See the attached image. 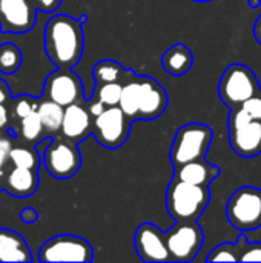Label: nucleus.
Instances as JSON below:
<instances>
[{"instance_id":"4468645a","label":"nucleus","mask_w":261,"mask_h":263,"mask_svg":"<svg viewBox=\"0 0 261 263\" xmlns=\"http://www.w3.org/2000/svg\"><path fill=\"white\" fill-rule=\"evenodd\" d=\"M166 108V89L152 77L138 76V120H155Z\"/></svg>"},{"instance_id":"f03ea898","label":"nucleus","mask_w":261,"mask_h":263,"mask_svg":"<svg viewBox=\"0 0 261 263\" xmlns=\"http://www.w3.org/2000/svg\"><path fill=\"white\" fill-rule=\"evenodd\" d=\"M211 202L209 186L174 177L166 191V208L175 222H197Z\"/></svg>"},{"instance_id":"5701e85b","label":"nucleus","mask_w":261,"mask_h":263,"mask_svg":"<svg viewBox=\"0 0 261 263\" xmlns=\"http://www.w3.org/2000/svg\"><path fill=\"white\" fill-rule=\"evenodd\" d=\"M22 139L28 143L37 145L38 142L43 140V137H46L45 134V128L42 123V119L37 112V109H34L32 112H29L26 117L20 119V134Z\"/></svg>"},{"instance_id":"2eb2a0df","label":"nucleus","mask_w":261,"mask_h":263,"mask_svg":"<svg viewBox=\"0 0 261 263\" xmlns=\"http://www.w3.org/2000/svg\"><path fill=\"white\" fill-rule=\"evenodd\" d=\"M92 122L94 117L89 112L88 103L85 100L75 102L65 108L60 134L74 143H80L92 134Z\"/></svg>"},{"instance_id":"f8f14e48","label":"nucleus","mask_w":261,"mask_h":263,"mask_svg":"<svg viewBox=\"0 0 261 263\" xmlns=\"http://www.w3.org/2000/svg\"><path fill=\"white\" fill-rule=\"evenodd\" d=\"M34 0H0V31L3 34H25L37 20Z\"/></svg>"},{"instance_id":"aec40b11","label":"nucleus","mask_w":261,"mask_h":263,"mask_svg":"<svg viewBox=\"0 0 261 263\" xmlns=\"http://www.w3.org/2000/svg\"><path fill=\"white\" fill-rule=\"evenodd\" d=\"M37 112L42 119L46 137L48 136H57L62 131L65 106H62V105L49 100V99H43L37 105Z\"/></svg>"},{"instance_id":"4c0bfd02","label":"nucleus","mask_w":261,"mask_h":263,"mask_svg":"<svg viewBox=\"0 0 261 263\" xmlns=\"http://www.w3.org/2000/svg\"><path fill=\"white\" fill-rule=\"evenodd\" d=\"M3 179H5V176H3V170H0V183L3 182Z\"/></svg>"},{"instance_id":"473e14b6","label":"nucleus","mask_w":261,"mask_h":263,"mask_svg":"<svg viewBox=\"0 0 261 263\" xmlns=\"http://www.w3.org/2000/svg\"><path fill=\"white\" fill-rule=\"evenodd\" d=\"M37 219H38V214H37V211H35L34 208L26 206V208H23L22 213H20V220H22L23 223H26V225H31V223L37 222Z\"/></svg>"},{"instance_id":"a878e982","label":"nucleus","mask_w":261,"mask_h":263,"mask_svg":"<svg viewBox=\"0 0 261 263\" xmlns=\"http://www.w3.org/2000/svg\"><path fill=\"white\" fill-rule=\"evenodd\" d=\"M122 91H123V82L103 83V85H95L94 94L91 97L98 99L106 106H117L120 103Z\"/></svg>"},{"instance_id":"6ab92c4d","label":"nucleus","mask_w":261,"mask_h":263,"mask_svg":"<svg viewBox=\"0 0 261 263\" xmlns=\"http://www.w3.org/2000/svg\"><path fill=\"white\" fill-rule=\"evenodd\" d=\"M194 63V55L191 49L183 43H175L169 46L162 55V66L163 69L174 77L185 76Z\"/></svg>"},{"instance_id":"9d476101","label":"nucleus","mask_w":261,"mask_h":263,"mask_svg":"<svg viewBox=\"0 0 261 263\" xmlns=\"http://www.w3.org/2000/svg\"><path fill=\"white\" fill-rule=\"evenodd\" d=\"M165 236L171 262H192L205 242L203 231L197 222H177Z\"/></svg>"},{"instance_id":"423d86ee","label":"nucleus","mask_w":261,"mask_h":263,"mask_svg":"<svg viewBox=\"0 0 261 263\" xmlns=\"http://www.w3.org/2000/svg\"><path fill=\"white\" fill-rule=\"evenodd\" d=\"M229 223L240 231H254L261 227V190L242 186L235 190L226 205Z\"/></svg>"},{"instance_id":"c756f323","label":"nucleus","mask_w":261,"mask_h":263,"mask_svg":"<svg viewBox=\"0 0 261 263\" xmlns=\"http://www.w3.org/2000/svg\"><path fill=\"white\" fill-rule=\"evenodd\" d=\"M242 108L255 120H261V91L257 92L255 96H252L251 99H248Z\"/></svg>"},{"instance_id":"cd10ccee","label":"nucleus","mask_w":261,"mask_h":263,"mask_svg":"<svg viewBox=\"0 0 261 263\" xmlns=\"http://www.w3.org/2000/svg\"><path fill=\"white\" fill-rule=\"evenodd\" d=\"M206 262H238L237 243H222L215 247L208 256Z\"/></svg>"},{"instance_id":"f3484780","label":"nucleus","mask_w":261,"mask_h":263,"mask_svg":"<svg viewBox=\"0 0 261 263\" xmlns=\"http://www.w3.org/2000/svg\"><path fill=\"white\" fill-rule=\"evenodd\" d=\"M38 186L37 171L29 168L12 166L3 179V190L14 197H28Z\"/></svg>"},{"instance_id":"1a4fd4ad","label":"nucleus","mask_w":261,"mask_h":263,"mask_svg":"<svg viewBox=\"0 0 261 263\" xmlns=\"http://www.w3.org/2000/svg\"><path fill=\"white\" fill-rule=\"evenodd\" d=\"M40 262H92L94 250L89 242L78 236L62 234L46 240L40 250Z\"/></svg>"},{"instance_id":"58836bf2","label":"nucleus","mask_w":261,"mask_h":263,"mask_svg":"<svg viewBox=\"0 0 261 263\" xmlns=\"http://www.w3.org/2000/svg\"><path fill=\"white\" fill-rule=\"evenodd\" d=\"M194 2H211V0H194Z\"/></svg>"},{"instance_id":"6e6552de","label":"nucleus","mask_w":261,"mask_h":263,"mask_svg":"<svg viewBox=\"0 0 261 263\" xmlns=\"http://www.w3.org/2000/svg\"><path fill=\"white\" fill-rule=\"evenodd\" d=\"M131 123L132 120L122 111L118 105L108 106L102 114L94 117L92 134L102 146L108 149H117L129 139Z\"/></svg>"},{"instance_id":"0eeeda50","label":"nucleus","mask_w":261,"mask_h":263,"mask_svg":"<svg viewBox=\"0 0 261 263\" xmlns=\"http://www.w3.org/2000/svg\"><path fill=\"white\" fill-rule=\"evenodd\" d=\"M42 165L54 179L66 180L74 177L82 166V156L77 143L63 136L52 137L42 154Z\"/></svg>"},{"instance_id":"20e7f679","label":"nucleus","mask_w":261,"mask_h":263,"mask_svg":"<svg viewBox=\"0 0 261 263\" xmlns=\"http://www.w3.org/2000/svg\"><path fill=\"white\" fill-rule=\"evenodd\" d=\"M260 91L255 72L242 63L229 65L218 83V97L231 109L240 108L248 99Z\"/></svg>"},{"instance_id":"f257e3e1","label":"nucleus","mask_w":261,"mask_h":263,"mask_svg":"<svg viewBox=\"0 0 261 263\" xmlns=\"http://www.w3.org/2000/svg\"><path fill=\"white\" fill-rule=\"evenodd\" d=\"M83 18L68 14L51 15L45 25V52L57 68H74L83 54Z\"/></svg>"},{"instance_id":"e433bc0d","label":"nucleus","mask_w":261,"mask_h":263,"mask_svg":"<svg viewBox=\"0 0 261 263\" xmlns=\"http://www.w3.org/2000/svg\"><path fill=\"white\" fill-rule=\"evenodd\" d=\"M261 0H249V5H251V8H257L258 5H260Z\"/></svg>"},{"instance_id":"f704fd0d","label":"nucleus","mask_w":261,"mask_h":263,"mask_svg":"<svg viewBox=\"0 0 261 263\" xmlns=\"http://www.w3.org/2000/svg\"><path fill=\"white\" fill-rule=\"evenodd\" d=\"M8 125H9V112H8V108H6V105H2L0 103V131L6 129Z\"/></svg>"},{"instance_id":"a211bd4d","label":"nucleus","mask_w":261,"mask_h":263,"mask_svg":"<svg viewBox=\"0 0 261 263\" xmlns=\"http://www.w3.org/2000/svg\"><path fill=\"white\" fill-rule=\"evenodd\" d=\"M25 239L11 230L0 228V262H32Z\"/></svg>"},{"instance_id":"2f4dec72","label":"nucleus","mask_w":261,"mask_h":263,"mask_svg":"<svg viewBox=\"0 0 261 263\" xmlns=\"http://www.w3.org/2000/svg\"><path fill=\"white\" fill-rule=\"evenodd\" d=\"M34 3L40 12L49 14V12H54L60 6L62 0H34Z\"/></svg>"},{"instance_id":"39448f33","label":"nucleus","mask_w":261,"mask_h":263,"mask_svg":"<svg viewBox=\"0 0 261 263\" xmlns=\"http://www.w3.org/2000/svg\"><path fill=\"white\" fill-rule=\"evenodd\" d=\"M229 143L232 151L245 159L261 154V120L252 119L242 106L231 109Z\"/></svg>"},{"instance_id":"72a5a7b5","label":"nucleus","mask_w":261,"mask_h":263,"mask_svg":"<svg viewBox=\"0 0 261 263\" xmlns=\"http://www.w3.org/2000/svg\"><path fill=\"white\" fill-rule=\"evenodd\" d=\"M9 99H11V89H9L8 83L3 79H0V103L6 105Z\"/></svg>"},{"instance_id":"ddd939ff","label":"nucleus","mask_w":261,"mask_h":263,"mask_svg":"<svg viewBox=\"0 0 261 263\" xmlns=\"http://www.w3.org/2000/svg\"><path fill=\"white\" fill-rule=\"evenodd\" d=\"M134 248L143 262H171L165 233L154 223H142L134 234Z\"/></svg>"},{"instance_id":"412c9836","label":"nucleus","mask_w":261,"mask_h":263,"mask_svg":"<svg viewBox=\"0 0 261 263\" xmlns=\"http://www.w3.org/2000/svg\"><path fill=\"white\" fill-rule=\"evenodd\" d=\"M131 72L132 69H126L118 62L109 60V59L97 62L92 68V77H94L95 85L125 82L131 76Z\"/></svg>"},{"instance_id":"c85d7f7f","label":"nucleus","mask_w":261,"mask_h":263,"mask_svg":"<svg viewBox=\"0 0 261 263\" xmlns=\"http://www.w3.org/2000/svg\"><path fill=\"white\" fill-rule=\"evenodd\" d=\"M40 100H34L28 96H22L18 97L17 100H14V116L15 119H23L26 117L29 112H32L34 109H37V105H38Z\"/></svg>"},{"instance_id":"9b49d317","label":"nucleus","mask_w":261,"mask_h":263,"mask_svg":"<svg viewBox=\"0 0 261 263\" xmlns=\"http://www.w3.org/2000/svg\"><path fill=\"white\" fill-rule=\"evenodd\" d=\"M43 94L45 99H49L65 108L85 100L83 83L72 68H57L52 71L45 80Z\"/></svg>"},{"instance_id":"7c9ffc66","label":"nucleus","mask_w":261,"mask_h":263,"mask_svg":"<svg viewBox=\"0 0 261 263\" xmlns=\"http://www.w3.org/2000/svg\"><path fill=\"white\" fill-rule=\"evenodd\" d=\"M12 139L14 137H0V170L9 162V153L12 149Z\"/></svg>"},{"instance_id":"b1692460","label":"nucleus","mask_w":261,"mask_h":263,"mask_svg":"<svg viewBox=\"0 0 261 263\" xmlns=\"http://www.w3.org/2000/svg\"><path fill=\"white\" fill-rule=\"evenodd\" d=\"M9 162L12 163V166L29 168L37 171L42 163V156L35 146H12L9 153Z\"/></svg>"},{"instance_id":"c9c22d12","label":"nucleus","mask_w":261,"mask_h":263,"mask_svg":"<svg viewBox=\"0 0 261 263\" xmlns=\"http://www.w3.org/2000/svg\"><path fill=\"white\" fill-rule=\"evenodd\" d=\"M254 35H255V40L261 45V14L254 23Z\"/></svg>"},{"instance_id":"dca6fc26","label":"nucleus","mask_w":261,"mask_h":263,"mask_svg":"<svg viewBox=\"0 0 261 263\" xmlns=\"http://www.w3.org/2000/svg\"><path fill=\"white\" fill-rule=\"evenodd\" d=\"M218 176H220V168L212 163H208L205 159L192 160L185 165L174 166V177L192 185L209 186Z\"/></svg>"},{"instance_id":"393cba45","label":"nucleus","mask_w":261,"mask_h":263,"mask_svg":"<svg viewBox=\"0 0 261 263\" xmlns=\"http://www.w3.org/2000/svg\"><path fill=\"white\" fill-rule=\"evenodd\" d=\"M22 52L14 43H0V72L14 74L22 65Z\"/></svg>"},{"instance_id":"4be33fe9","label":"nucleus","mask_w":261,"mask_h":263,"mask_svg":"<svg viewBox=\"0 0 261 263\" xmlns=\"http://www.w3.org/2000/svg\"><path fill=\"white\" fill-rule=\"evenodd\" d=\"M118 106L132 122L138 120V76L134 71L123 82V91Z\"/></svg>"},{"instance_id":"7ed1b4c3","label":"nucleus","mask_w":261,"mask_h":263,"mask_svg":"<svg viewBox=\"0 0 261 263\" xmlns=\"http://www.w3.org/2000/svg\"><path fill=\"white\" fill-rule=\"evenodd\" d=\"M212 139L214 133L205 123L192 122L180 126L169 151L172 166H180L192 160L205 159Z\"/></svg>"},{"instance_id":"bb28decb","label":"nucleus","mask_w":261,"mask_h":263,"mask_svg":"<svg viewBox=\"0 0 261 263\" xmlns=\"http://www.w3.org/2000/svg\"><path fill=\"white\" fill-rule=\"evenodd\" d=\"M237 250H238V262H261L260 242H248L242 234L237 243Z\"/></svg>"}]
</instances>
